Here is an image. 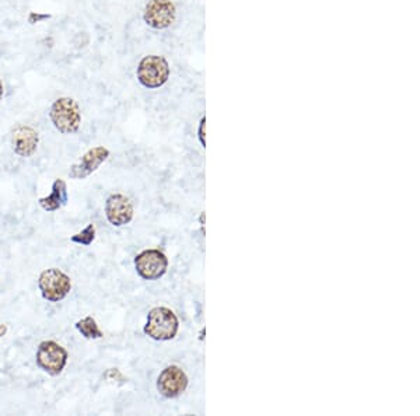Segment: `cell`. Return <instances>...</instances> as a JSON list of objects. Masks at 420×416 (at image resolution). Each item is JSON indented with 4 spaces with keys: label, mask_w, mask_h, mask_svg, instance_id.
<instances>
[{
    "label": "cell",
    "mask_w": 420,
    "mask_h": 416,
    "mask_svg": "<svg viewBox=\"0 0 420 416\" xmlns=\"http://www.w3.org/2000/svg\"><path fill=\"white\" fill-rule=\"evenodd\" d=\"M37 365L49 375H58L67 363V352L55 340H44L37 351Z\"/></svg>",
    "instance_id": "5b68a950"
},
{
    "label": "cell",
    "mask_w": 420,
    "mask_h": 416,
    "mask_svg": "<svg viewBox=\"0 0 420 416\" xmlns=\"http://www.w3.org/2000/svg\"><path fill=\"white\" fill-rule=\"evenodd\" d=\"M136 76L139 83L146 89L154 90L163 87L170 78V65L164 56L149 55L137 65Z\"/></svg>",
    "instance_id": "7a4b0ae2"
},
{
    "label": "cell",
    "mask_w": 420,
    "mask_h": 416,
    "mask_svg": "<svg viewBox=\"0 0 420 416\" xmlns=\"http://www.w3.org/2000/svg\"><path fill=\"white\" fill-rule=\"evenodd\" d=\"M135 266L143 279L156 281L167 272L168 259L159 250H146L136 257Z\"/></svg>",
    "instance_id": "8992f818"
},
{
    "label": "cell",
    "mask_w": 420,
    "mask_h": 416,
    "mask_svg": "<svg viewBox=\"0 0 420 416\" xmlns=\"http://www.w3.org/2000/svg\"><path fill=\"white\" fill-rule=\"evenodd\" d=\"M175 17L177 10L171 0H150L143 14L146 24L154 30L168 28L175 21Z\"/></svg>",
    "instance_id": "52a82bcc"
},
{
    "label": "cell",
    "mask_w": 420,
    "mask_h": 416,
    "mask_svg": "<svg viewBox=\"0 0 420 416\" xmlns=\"http://www.w3.org/2000/svg\"><path fill=\"white\" fill-rule=\"evenodd\" d=\"M78 331L87 339H100L102 338V332L98 328L95 320L93 317H86L76 323Z\"/></svg>",
    "instance_id": "4fadbf2b"
},
{
    "label": "cell",
    "mask_w": 420,
    "mask_h": 416,
    "mask_svg": "<svg viewBox=\"0 0 420 416\" xmlns=\"http://www.w3.org/2000/svg\"><path fill=\"white\" fill-rule=\"evenodd\" d=\"M110 150L104 146L90 149L79 163L73 164L69 170V177L72 180H84L108 159Z\"/></svg>",
    "instance_id": "9c48e42d"
},
{
    "label": "cell",
    "mask_w": 420,
    "mask_h": 416,
    "mask_svg": "<svg viewBox=\"0 0 420 416\" xmlns=\"http://www.w3.org/2000/svg\"><path fill=\"white\" fill-rule=\"evenodd\" d=\"M40 206L47 212H55L67 203V187L63 180H56L52 185V194L47 198H41Z\"/></svg>",
    "instance_id": "7c38bea8"
},
{
    "label": "cell",
    "mask_w": 420,
    "mask_h": 416,
    "mask_svg": "<svg viewBox=\"0 0 420 416\" xmlns=\"http://www.w3.org/2000/svg\"><path fill=\"white\" fill-rule=\"evenodd\" d=\"M45 19H49L48 14H35V13H31L30 17H28V21L30 23H37L40 20H45Z\"/></svg>",
    "instance_id": "2e32d148"
},
{
    "label": "cell",
    "mask_w": 420,
    "mask_h": 416,
    "mask_svg": "<svg viewBox=\"0 0 420 416\" xmlns=\"http://www.w3.org/2000/svg\"><path fill=\"white\" fill-rule=\"evenodd\" d=\"M38 288L45 300L58 303L69 294L70 289H72V282L65 272L58 268H51L40 275Z\"/></svg>",
    "instance_id": "277c9868"
},
{
    "label": "cell",
    "mask_w": 420,
    "mask_h": 416,
    "mask_svg": "<svg viewBox=\"0 0 420 416\" xmlns=\"http://www.w3.org/2000/svg\"><path fill=\"white\" fill-rule=\"evenodd\" d=\"M105 216L113 226L121 227L132 222L133 206L129 198L122 194L111 195L105 202Z\"/></svg>",
    "instance_id": "30bf717a"
},
{
    "label": "cell",
    "mask_w": 420,
    "mask_h": 416,
    "mask_svg": "<svg viewBox=\"0 0 420 416\" xmlns=\"http://www.w3.org/2000/svg\"><path fill=\"white\" fill-rule=\"evenodd\" d=\"M38 141H40L38 133L31 126L19 125L13 130V137H12L13 149L14 153L21 157H31L35 152H37Z\"/></svg>",
    "instance_id": "8fae6325"
},
{
    "label": "cell",
    "mask_w": 420,
    "mask_h": 416,
    "mask_svg": "<svg viewBox=\"0 0 420 416\" xmlns=\"http://www.w3.org/2000/svg\"><path fill=\"white\" fill-rule=\"evenodd\" d=\"M205 124H206V119L202 118L200 119V125H199V141H200L203 148L206 146V141H205Z\"/></svg>",
    "instance_id": "9a60e30c"
},
{
    "label": "cell",
    "mask_w": 420,
    "mask_h": 416,
    "mask_svg": "<svg viewBox=\"0 0 420 416\" xmlns=\"http://www.w3.org/2000/svg\"><path fill=\"white\" fill-rule=\"evenodd\" d=\"M3 95H5V89H3V83H2V80H0V101H2Z\"/></svg>",
    "instance_id": "ac0fdd59"
},
{
    "label": "cell",
    "mask_w": 420,
    "mask_h": 416,
    "mask_svg": "<svg viewBox=\"0 0 420 416\" xmlns=\"http://www.w3.org/2000/svg\"><path fill=\"white\" fill-rule=\"evenodd\" d=\"M188 387L187 374L177 366L165 367L157 380V389L165 398H175L181 395Z\"/></svg>",
    "instance_id": "ba28073f"
},
{
    "label": "cell",
    "mask_w": 420,
    "mask_h": 416,
    "mask_svg": "<svg viewBox=\"0 0 420 416\" xmlns=\"http://www.w3.org/2000/svg\"><path fill=\"white\" fill-rule=\"evenodd\" d=\"M49 118L54 126L63 135H73L82 124V111L79 104L70 97L58 98L49 110Z\"/></svg>",
    "instance_id": "6da1fadb"
},
{
    "label": "cell",
    "mask_w": 420,
    "mask_h": 416,
    "mask_svg": "<svg viewBox=\"0 0 420 416\" xmlns=\"http://www.w3.org/2000/svg\"><path fill=\"white\" fill-rule=\"evenodd\" d=\"M94 237H95V227L94 224H89L83 231L70 237V241L76 242V244H80V246H90Z\"/></svg>",
    "instance_id": "5bb4252c"
},
{
    "label": "cell",
    "mask_w": 420,
    "mask_h": 416,
    "mask_svg": "<svg viewBox=\"0 0 420 416\" xmlns=\"http://www.w3.org/2000/svg\"><path fill=\"white\" fill-rule=\"evenodd\" d=\"M178 319L174 311L167 307H156L150 310L145 334L156 340H170L178 332Z\"/></svg>",
    "instance_id": "3957f363"
},
{
    "label": "cell",
    "mask_w": 420,
    "mask_h": 416,
    "mask_svg": "<svg viewBox=\"0 0 420 416\" xmlns=\"http://www.w3.org/2000/svg\"><path fill=\"white\" fill-rule=\"evenodd\" d=\"M6 332H8V327L5 324H0V338L5 336Z\"/></svg>",
    "instance_id": "e0dca14e"
}]
</instances>
